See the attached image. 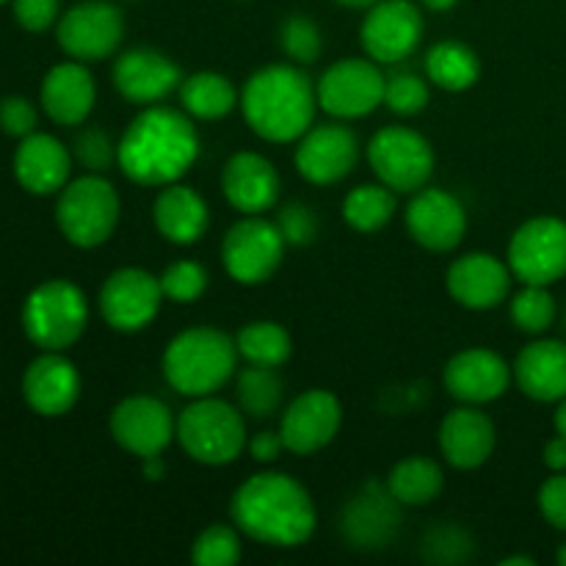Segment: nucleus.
<instances>
[{
    "label": "nucleus",
    "instance_id": "obj_40",
    "mask_svg": "<svg viewBox=\"0 0 566 566\" xmlns=\"http://www.w3.org/2000/svg\"><path fill=\"white\" fill-rule=\"evenodd\" d=\"M431 103V88L415 72H396L385 83V105L396 116H418Z\"/></svg>",
    "mask_w": 566,
    "mask_h": 566
},
{
    "label": "nucleus",
    "instance_id": "obj_49",
    "mask_svg": "<svg viewBox=\"0 0 566 566\" xmlns=\"http://www.w3.org/2000/svg\"><path fill=\"white\" fill-rule=\"evenodd\" d=\"M553 423H556V434L566 437V398H562V401H558L556 415H553Z\"/></svg>",
    "mask_w": 566,
    "mask_h": 566
},
{
    "label": "nucleus",
    "instance_id": "obj_16",
    "mask_svg": "<svg viewBox=\"0 0 566 566\" xmlns=\"http://www.w3.org/2000/svg\"><path fill=\"white\" fill-rule=\"evenodd\" d=\"M407 232L415 243L437 254L453 252L468 235L464 205L442 188H420L407 205Z\"/></svg>",
    "mask_w": 566,
    "mask_h": 566
},
{
    "label": "nucleus",
    "instance_id": "obj_27",
    "mask_svg": "<svg viewBox=\"0 0 566 566\" xmlns=\"http://www.w3.org/2000/svg\"><path fill=\"white\" fill-rule=\"evenodd\" d=\"M401 503L390 495L387 484H368L346 503L340 531L357 547H381L392 539L401 523Z\"/></svg>",
    "mask_w": 566,
    "mask_h": 566
},
{
    "label": "nucleus",
    "instance_id": "obj_44",
    "mask_svg": "<svg viewBox=\"0 0 566 566\" xmlns=\"http://www.w3.org/2000/svg\"><path fill=\"white\" fill-rule=\"evenodd\" d=\"M11 11L20 28L28 33H42L59 22L61 0H11Z\"/></svg>",
    "mask_w": 566,
    "mask_h": 566
},
{
    "label": "nucleus",
    "instance_id": "obj_39",
    "mask_svg": "<svg viewBox=\"0 0 566 566\" xmlns=\"http://www.w3.org/2000/svg\"><path fill=\"white\" fill-rule=\"evenodd\" d=\"M158 280L164 296L175 304H193L208 291V271L197 260H177V263L166 265Z\"/></svg>",
    "mask_w": 566,
    "mask_h": 566
},
{
    "label": "nucleus",
    "instance_id": "obj_54",
    "mask_svg": "<svg viewBox=\"0 0 566 566\" xmlns=\"http://www.w3.org/2000/svg\"><path fill=\"white\" fill-rule=\"evenodd\" d=\"M0 3H9V0H0Z\"/></svg>",
    "mask_w": 566,
    "mask_h": 566
},
{
    "label": "nucleus",
    "instance_id": "obj_17",
    "mask_svg": "<svg viewBox=\"0 0 566 566\" xmlns=\"http://www.w3.org/2000/svg\"><path fill=\"white\" fill-rule=\"evenodd\" d=\"M359 158V142L352 127L332 122L315 125L296 142L293 164L296 171L313 186H335L346 180Z\"/></svg>",
    "mask_w": 566,
    "mask_h": 566
},
{
    "label": "nucleus",
    "instance_id": "obj_31",
    "mask_svg": "<svg viewBox=\"0 0 566 566\" xmlns=\"http://www.w3.org/2000/svg\"><path fill=\"white\" fill-rule=\"evenodd\" d=\"M426 77L434 83L442 92H468L479 83L481 77V59L470 44L464 42H437L434 48L426 53Z\"/></svg>",
    "mask_w": 566,
    "mask_h": 566
},
{
    "label": "nucleus",
    "instance_id": "obj_9",
    "mask_svg": "<svg viewBox=\"0 0 566 566\" xmlns=\"http://www.w3.org/2000/svg\"><path fill=\"white\" fill-rule=\"evenodd\" d=\"M368 164L379 182L396 193H409L426 188L434 175V149L429 138L403 125L381 127L368 144Z\"/></svg>",
    "mask_w": 566,
    "mask_h": 566
},
{
    "label": "nucleus",
    "instance_id": "obj_14",
    "mask_svg": "<svg viewBox=\"0 0 566 566\" xmlns=\"http://www.w3.org/2000/svg\"><path fill=\"white\" fill-rule=\"evenodd\" d=\"M423 39V14L412 0H379L359 28V42L376 64H401Z\"/></svg>",
    "mask_w": 566,
    "mask_h": 566
},
{
    "label": "nucleus",
    "instance_id": "obj_50",
    "mask_svg": "<svg viewBox=\"0 0 566 566\" xmlns=\"http://www.w3.org/2000/svg\"><path fill=\"white\" fill-rule=\"evenodd\" d=\"M459 0H423L426 9H431V11H448V9H453Z\"/></svg>",
    "mask_w": 566,
    "mask_h": 566
},
{
    "label": "nucleus",
    "instance_id": "obj_23",
    "mask_svg": "<svg viewBox=\"0 0 566 566\" xmlns=\"http://www.w3.org/2000/svg\"><path fill=\"white\" fill-rule=\"evenodd\" d=\"M221 191L243 216H263L280 202V171L260 153H235L221 169Z\"/></svg>",
    "mask_w": 566,
    "mask_h": 566
},
{
    "label": "nucleus",
    "instance_id": "obj_19",
    "mask_svg": "<svg viewBox=\"0 0 566 566\" xmlns=\"http://www.w3.org/2000/svg\"><path fill=\"white\" fill-rule=\"evenodd\" d=\"M512 365L492 348H464L448 359L442 385L448 396L468 407L492 403L512 385Z\"/></svg>",
    "mask_w": 566,
    "mask_h": 566
},
{
    "label": "nucleus",
    "instance_id": "obj_45",
    "mask_svg": "<svg viewBox=\"0 0 566 566\" xmlns=\"http://www.w3.org/2000/svg\"><path fill=\"white\" fill-rule=\"evenodd\" d=\"M539 509L553 528L566 531V473H556L542 484Z\"/></svg>",
    "mask_w": 566,
    "mask_h": 566
},
{
    "label": "nucleus",
    "instance_id": "obj_2",
    "mask_svg": "<svg viewBox=\"0 0 566 566\" xmlns=\"http://www.w3.org/2000/svg\"><path fill=\"white\" fill-rule=\"evenodd\" d=\"M230 517L243 536L269 547L307 545L318 528L313 497L285 473L249 475L232 495Z\"/></svg>",
    "mask_w": 566,
    "mask_h": 566
},
{
    "label": "nucleus",
    "instance_id": "obj_29",
    "mask_svg": "<svg viewBox=\"0 0 566 566\" xmlns=\"http://www.w3.org/2000/svg\"><path fill=\"white\" fill-rule=\"evenodd\" d=\"M512 376L520 390L542 403L566 398V343L536 340L517 354Z\"/></svg>",
    "mask_w": 566,
    "mask_h": 566
},
{
    "label": "nucleus",
    "instance_id": "obj_10",
    "mask_svg": "<svg viewBox=\"0 0 566 566\" xmlns=\"http://www.w3.org/2000/svg\"><path fill=\"white\" fill-rule=\"evenodd\" d=\"M125 36V17L119 6L108 0H83L66 9L55 22V39L59 48L70 59L94 64L105 61L119 50Z\"/></svg>",
    "mask_w": 566,
    "mask_h": 566
},
{
    "label": "nucleus",
    "instance_id": "obj_15",
    "mask_svg": "<svg viewBox=\"0 0 566 566\" xmlns=\"http://www.w3.org/2000/svg\"><path fill=\"white\" fill-rule=\"evenodd\" d=\"M108 431L116 446L130 457H160L177 434V420L160 398L130 396L114 407L108 418Z\"/></svg>",
    "mask_w": 566,
    "mask_h": 566
},
{
    "label": "nucleus",
    "instance_id": "obj_25",
    "mask_svg": "<svg viewBox=\"0 0 566 566\" xmlns=\"http://www.w3.org/2000/svg\"><path fill=\"white\" fill-rule=\"evenodd\" d=\"M39 99L42 108L55 125L75 127L88 119L97 103V86L83 61H64L48 70L42 77V88H39Z\"/></svg>",
    "mask_w": 566,
    "mask_h": 566
},
{
    "label": "nucleus",
    "instance_id": "obj_38",
    "mask_svg": "<svg viewBox=\"0 0 566 566\" xmlns=\"http://www.w3.org/2000/svg\"><path fill=\"white\" fill-rule=\"evenodd\" d=\"M280 48L293 64H315L324 53V36H321V28L315 25V20L293 14L280 25Z\"/></svg>",
    "mask_w": 566,
    "mask_h": 566
},
{
    "label": "nucleus",
    "instance_id": "obj_51",
    "mask_svg": "<svg viewBox=\"0 0 566 566\" xmlns=\"http://www.w3.org/2000/svg\"><path fill=\"white\" fill-rule=\"evenodd\" d=\"M340 6H346V9H370V6H376L379 0H337Z\"/></svg>",
    "mask_w": 566,
    "mask_h": 566
},
{
    "label": "nucleus",
    "instance_id": "obj_5",
    "mask_svg": "<svg viewBox=\"0 0 566 566\" xmlns=\"http://www.w3.org/2000/svg\"><path fill=\"white\" fill-rule=\"evenodd\" d=\"M175 440L205 468H224L232 464L247 448V423L243 412L216 396L193 398L177 418Z\"/></svg>",
    "mask_w": 566,
    "mask_h": 566
},
{
    "label": "nucleus",
    "instance_id": "obj_55",
    "mask_svg": "<svg viewBox=\"0 0 566 566\" xmlns=\"http://www.w3.org/2000/svg\"><path fill=\"white\" fill-rule=\"evenodd\" d=\"M564 324H566V313H564Z\"/></svg>",
    "mask_w": 566,
    "mask_h": 566
},
{
    "label": "nucleus",
    "instance_id": "obj_53",
    "mask_svg": "<svg viewBox=\"0 0 566 566\" xmlns=\"http://www.w3.org/2000/svg\"><path fill=\"white\" fill-rule=\"evenodd\" d=\"M558 564L566 566V542L562 545V551H558Z\"/></svg>",
    "mask_w": 566,
    "mask_h": 566
},
{
    "label": "nucleus",
    "instance_id": "obj_1",
    "mask_svg": "<svg viewBox=\"0 0 566 566\" xmlns=\"http://www.w3.org/2000/svg\"><path fill=\"white\" fill-rule=\"evenodd\" d=\"M199 158V133L191 116L166 105H147L116 142V166L136 186L180 182Z\"/></svg>",
    "mask_w": 566,
    "mask_h": 566
},
{
    "label": "nucleus",
    "instance_id": "obj_22",
    "mask_svg": "<svg viewBox=\"0 0 566 566\" xmlns=\"http://www.w3.org/2000/svg\"><path fill=\"white\" fill-rule=\"evenodd\" d=\"M22 398L42 418H61L81 398V374L64 352H42L22 374Z\"/></svg>",
    "mask_w": 566,
    "mask_h": 566
},
{
    "label": "nucleus",
    "instance_id": "obj_6",
    "mask_svg": "<svg viewBox=\"0 0 566 566\" xmlns=\"http://www.w3.org/2000/svg\"><path fill=\"white\" fill-rule=\"evenodd\" d=\"M88 324V304L70 280H48L22 304V332L39 352H66L81 340Z\"/></svg>",
    "mask_w": 566,
    "mask_h": 566
},
{
    "label": "nucleus",
    "instance_id": "obj_26",
    "mask_svg": "<svg viewBox=\"0 0 566 566\" xmlns=\"http://www.w3.org/2000/svg\"><path fill=\"white\" fill-rule=\"evenodd\" d=\"M72 153L50 133H31L20 138L14 153V177L33 197L59 193L70 182Z\"/></svg>",
    "mask_w": 566,
    "mask_h": 566
},
{
    "label": "nucleus",
    "instance_id": "obj_32",
    "mask_svg": "<svg viewBox=\"0 0 566 566\" xmlns=\"http://www.w3.org/2000/svg\"><path fill=\"white\" fill-rule=\"evenodd\" d=\"M387 490L396 497L401 506H429L446 486V473H442L440 462L429 457H407L390 470L387 475Z\"/></svg>",
    "mask_w": 566,
    "mask_h": 566
},
{
    "label": "nucleus",
    "instance_id": "obj_46",
    "mask_svg": "<svg viewBox=\"0 0 566 566\" xmlns=\"http://www.w3.org/2000/svg\"><path fill=\"white\" fill-rule=\"evenodd\" d=\"M247 448H249V457H252L254 462L274 464L276 459L282 457V451H285V440H282L280 431L265 429V431H258V434L247 442Z\"/></svg>",
    "mask_w": 566,
    "mask_h": 566
},
{
    "label": "nucleus",
    "instance_id": "obj_43",
    "mask_svg": "<svg viewBox=\"0 0 566 566\" xmlns=\"http://www.w3.org/2000/svg\"><path fill=\"white\" fill-rule=\"evenodd\" d=\"M0 130L14 138L36 133V108L31 99L20 97V94H9L0 99Z\"/></svg>",
    "mask_w": 566,
    "mask_h": 566
},
{
    "label": "nucleus",
    "instance_id": "obj_36",
    "mask_svg": "<svg viewBox=\"0 0 566 566\" xmlns=\"http://www.w3.org/2000/svg\"><path fill=\"white\" fill-rule=\"evenodd\" d=\"M512 313L514 326L525 335H542L553 326L556 321V298L551 296L547 285H523V291L514 293L512 298Z\"/></svg>",
    "mask_w": 566,
    "mask_h": 566
},
{
    "label": "nucleus",
    "instance_id": "obj_20",
    "mask_svg": "<svg viewBox=\"0 0 566 566\" xmlns=\"http://www.w3.org/2000/svg\"><path fill=\"white\" fill-rule=\"evenodd\" d=\"M182 72L175 61L155 48H133L114 61V88L133 105H158L175 94Z\"/></svg>",
    "mask_w": 566,
    "mask_h": 566
},
{
    "label": "nucleus",
    "instance_id": "obj_12",
    "mask_svg": "<svg viewBox=\"0 0 566 566\" xmlns=\"http://www.w3.org/2000/svg\"><path fill=\"white\" fill-rule=\"evenodd\" d=\"M509 269L523 285H547L566 274V221L539 216L520 227L509 243Z\"/></svg>",
    "mask_w": 566,
    "mask_h": 566
},
{
    "label": "nucleus",
    "instance_id": "obj_24",
    "mask_svg": "<svg viewBox=\"0 0 566 566\" xmlns=\"http://www.w3.org/2000/svg\"><path fill=\"white\" fill-rule=\"evenodd\" d=\"M442 459L457 470H479L495 451V423L479 407L462 403L448 412L437 434Z\"/></svg>",
    "mask_w": 566,
    "mask_h": 566
},
{
    "label": "nucleus",
    "instance_id": "obj_21",
    "mask_svg": "<svg viewBox=\"0 0 566 566\" xmlns=\"http://www.w3.org/2000/svg\"><path fill=\"white\" fill-rule=\"evenodd\" d=\"M512 280L514 274L509 263H503L490 252L462 254V258L453 260L446 274V285L453 302L475 310V313L501 307L512 291Z\"/></svg>",
    "mask_w": 566,
    "mask_h": 566
},
{
    "label": "nucleus",
    "instance_id": "obj_34",
    "mask_svg": "<svg viewBox=\"0 0 566 566\" xmlns=\"http://www.w3.org/2000/svg\"><path fill=\"white\" fill-rule=\"evenodd\" d=\"M340 213L352 230L365 232V235L379 232L396 216V191L387 188L385 182H365L346 193Z\"/></svg>",
    "mask_w": 566,
    "mask_h": 566
},
{
    "label": "nucleus",
    "instance_id": "obj_8",
    "mask_svg": "<svg viewBox=\"0 0 566 566\" xmlns=\"http://www.w3.org/2000/svg\"><path fill=\"white\" fill-rule=\"evenodd\" d=\"M285 238L276 221L263 216H243L227 230L221 241V263L238 285H263L280 271L285 260Z\"/></svg>",
    "mask_w": 566,
    "mask_h": 566
},
{
    "label": "nucleus",
    "instance_id": "obj_3",
    "mask_svg": "<svg viewBox=\"0 0 566 566\" xmlns=\"http://www.w3.org/2000/svg\"><path fill=\"white\" fill-rule=\"evenodd\" d=\"M318 94L298 64H271L254 72L241 92L249 130L271 144L298 142L313 127Z\"/></svg>",
    "mask_w": 566,
    "mask_h": 566
},
{
    "label": "nucleus",
    "instance_id": "obj_48",
    "mask_svg": "<svg viewBox=\"0 0 566 566\" xmlns=\"http://www.w3.org/2000/svg\"><path fill=\"white\" fill-rule=\"evenodd\" d=\"M142 462H144V475H147L149 481H160V479H164L166 468H164V462H160V457L142 459Z\"/></svg>",
    "mask_w": 566,
    "mask_h": 566
},
{
    "label": "nucleus",
    "instance_id": "obj_37",
    "mask_svg": "<svg viewBox=\"0 0 566 566\" xmlns=\"http://www.w3.org/2000/svg\"><path fill=\"white\" fill-rule=\"evenodd\" d=\"M241 536L235 525H208L191 545V562L197 566H232L241 562Z\"/></svg>",
    "mask_w": 566,
    "mask_h": 566
},
{
    "label": "nucleus",
    "instance_id": "obj_11",
    "mask_svg": "<svg viewBox=\"0 0 566 566\" xmlns=\"http://www.w3.org/2000/svg\"><path fill=\"white\" fill-rule=\"evenodd\" d=\"M385 83L374 59H340L315 83L318 108L335 119H363L385 105Z\"/></svg>",
    "mask_w": 566,
    "mask_h": 566
},
{
    "label": "nucleus",
    "instance_id": "obj_30",
    "mask_svg": "<svg viewBox=\"0 0 566 566\" xmlns=\"http://www.w3.org/2000/svg\"><path fill=\"white\" fill-rule=\"evenodd\" d=\"M177 94H180L182 111L191 119L202 122L224 119L241 103L235 83L227 75H219V72H193V75L182 77Z\"/></svg>",
    "mask_w": 566,
    "mask_h": 566
},
{
    "label": "nucleus",
    "instance_id": "obj_42",
    "mask_svg": "<svg viewBox=\"0 0 566 566\" xmlns=\"http://www.w3.org/2000/svg\"><path fill=\"white\" fill-rule=\"evenodd\" d=\"M276 227H280L287 247H307L318 238V216L304 202H287L276 213Z\"/></svg>",
    "mask_w": 566,
    "mask_h": 566
},
{
    "label": "nucleus",
    "instance_id": "obj_28",
    "mask_svg": "<svg viewBox=\"0 0 566 566\" xmlns=\"http://www.w3.org/2000/svg\"><path fill=\"white\" fill-rule=\"evenodd\" d=\"M155 230L175 247H191L205 238L210 227L208 202L182 182L164 186L153 205Z\"/></svg>",
    "mask_w": 566,
    "mask_h": 566
},
{
    "label": "nucleus",
    "instance_id": "obj_41",
    "mask_svg": "<svg viewBox=\"0 0 566 566\" xmlns=\"http://www.w3.org/2000/svg\"><path fill=\"white\" fill-rule=\"evenodd\" d=\"M72 155L88 175H105L116 164V144L103 127H83L72 142Z\"/></svg>",
    "mask_w": 566,
    "mask_h": 566
},
{
    "label": "nucleus",
    "instance_id": "obj_4",
    "mask_svg": "<svg viewBox=\"0 0 566 566\" xmlns=\"http://www.w3.org/2000/svg\"><path fill=\"white\" fill-rule=\"evenodd\" d=\"M235 337L213 326H193L171 337L160 368L171 390L186 398L216 396L238 374Z\"/></svg>",
    "mask_w": 566,
    "mask_h": 566
},
{
    "label": "nucleus",
    "instance_id": "obj_13",
    "mask_svg": "<svg viewBox=\"0 0 566 566\" xmlns=\"http://www.w3.org/2000/svg\"><path fill=\"white\" fill-rule=\"evenodd\" d=\"M160 280L144 269H119L99 287V315L111 329L122 335L142 332L158 318L164 304Z\"/></svg>",
    "mask_w": 566,
    "mask_h": 566
},
{
    "label": "nucleus",
    "instance_id": "obj_35",
    "mask_svg": "<svg viewBox=\"0 0 566 566\" xmlns=\"http://www.w3.org/2000/svg\"><path fill=\"white\" fill-rule=\"evenodd\" d=\"M235 346L238 354L249 365H269V368H280L293 354L291 335L276 321H252V324H247L235 335Z\"/></svg>",
    "mask_w": 566,
    "mask_h": 566
},
{
    "label": "nucleus",
    "instance_id": "obj_7",
    "mask_svg": "<svg viewBox=\"0 0 566 566\" xmlns=\"http://www.w3.org/2000/svg\"><path fill=\"white\" fill-rule=\"evenodd\" d=\"M119 193L103 175H83L59 191L55 224L77 249L103 247L119 224Z\"/></svg>",
    "mask_w": 566,
    "mask_h": 566
},
{
    "label": "nucleus",
    "instance_id": "obj_33",
    "mask_svg": "<svg viewBox=\"0 0 566 566\" xmlns=\"http://www.w3.org/2000/svg\"><path fill=\"white\" fill-rule=\"evenodd\" d=\"M285 403V381L269 365H247L235 374V407L254 420L274 418Z\"/></svg>",
    "mask_w": 566,
    "mask_h": 566
},
{
    "label": "nucleus",
    "instance_id": "obj_47",
    "mask_svg": "<svg viewBox=\"0 0 566 566\" xmlns=\"http://www.w3.org/2000/svg\"><path fill=\"white\" fill-rule=\"evenodd\" d=\"M545 464L553 473H566V437L556 434L545 446Z\"/></svg>",
    "mask_w": 566,
    "mask_h": 566
},
{
    "label": "nucleus",
    "instance_id": "obj_18",
    "mask_svg": "<svg viewBox=\"0 0 566 566\" xmlns=\"http://www.w3.org/2000/svg\"><path fill=\"white\" fill-rule=\"evenodd\" d=\"M343 426V407L335 392L307 390L293 398L280 418V434L285 451L296 457H313L324 451Z\"/></svg>",
    "mask_w": 566,
    "mask_h": 566
},
{
    "label": "nucleus",
    "instance_id": "obj_52",
    "mask_svg": "<svg viewBox=\"0 0 566 566\" xmlns=\"http://www.w3.org/2000/svg\"><path fill=\"white\" fill-rule=\"evenodd\" d=\"M501 564H503V566H517V564L534 566V558H531V556H512V558H503Z\"/></svg>",
    "mask_w": 566,
    "mask_h": 566
}]
</instances>
